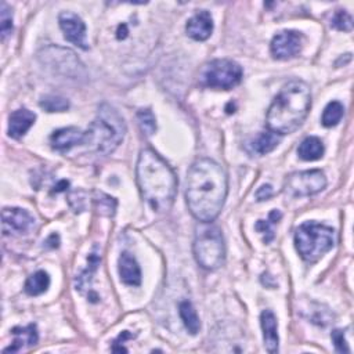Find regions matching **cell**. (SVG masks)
Wrapping results in <instances>:
<instances>
[{"mask_svg":"<svg viewBox=\"0 0 354 354\" xmlns=\"http://www.w3.org/2000/svg\"><path fill=\"white\" fill-rule=\"evenodd\" d=\"M228 191L227 173L209 158L197 159L187 173L186 200L191 215L201 223H212L223 209Z\"/></svg>","mask_w":354,"mask_h":354,"instance_id":"1","label":"cell"},{"mask_svg":"<svg viewBox=\"0 0 354 354\" xmlns=\"http://www.w3.org/2000/svg\"><path fill=\"white\" fill-rule=\"evenodd\" d=\"M136 179L143 198L156 212L169 211L177 193V177L173 169L152 150L139 155Z\"/></svg>","mask_w":354,"mask_h":354,"instance_id":"2","label":"cell"},{"mask_svg":"<svg viewBox=\"0 0 354 354\" xmlns=\"http://www.w3.org/2000/svg\"><path fill=\"white\" fill-rule=\"evenodd\" d=\"M311 108V92L303 80L288 82L272 103L266 122L269 130L279 136L298 130Z\"/></svg>","mask_w":354,"mask_h":354,"instance_id":"3","label":"cell"},{"mask_svg":"<svg viewBox=\"0 0 354 354\" xmlns=\"http://www.w3.org/2000/svg\"><path fill=\"white\" fill-rule=\"evenodd\" d=\"M126 125L119 113L108 104H103L97 118L86 132V145L93 151L108 155L123 141Z\"/></svg>","mask_w":354,"mask_h":354,"instance_id":"4","label":"cell"},{"mask_svg":"<svg viewBox=\"0 0 354 354\" xmlns=\"http://www.w3.org/2000/svg\"><path fill=\"white\" fill-rule=\"evenodd\" d=\"M194 257L205 270H217L226 260V244L222 230L212 223L197 226L194 238Z\"/></svg>","mask_w":354,"mask_h":354,"instance_id":"5","label":"cell"},{"mask_svg":"<svg viewBox=\"0 0 354 354\" xmlns=\"http://www.w3.org/2000/svg\"><path fill=\"white\" fill-rule=\"evenodd\" d=\"M295 245L303 260L316 263L333 248L335 231L325 224L306 222L295 233Z\"/></svg>","mask_w":354,"mask_h":354,"instance_id":"6","label":"cell"},{"mask_svg":"<svg viewBox=\"0 0 354 354\" xmlns=\"http://www.w3.org/2000/svg\"><path fill=\"white\" fill-rule=\"evenodd\" d=\"M244 71L239 64L233 60L219 58L206 64L201 72L202 84L212 88L230 91L242 79Z\"/></svg>","mask_w":354,"mask_h":354,"instance_id":"7","label":"cell"},{"mask_svg":"<svg viewBox=\"0 0 354 354\" xmlns=\"http://www.w3.org/2000/svg\"><path fill=\"white\" fill-rule=\"evenodd\" d=\"M325 187L327 177L318 169L295 172L287 177L284 183V190L290 197H310L318 194Z\"/></svg>","mask_w":354,"mask_h":354,"instance_id":"8","label":"cell"},{"mask_svg":"<svg viewBox=\"0 0 354 354\" xmlns=\"http://www.w3.org/2000/svg\"><path fill=\"white\" fill-rule=\"evenodd\" d=\"M303 45V36L296 31H283L277 34L270 45V50L277 60H290L296 57Z\"/></svg>","mask_w":354,"mask_h":354,"instance_id":"9","label":"cell"},{"mask_svg":"<svg viewBox=\"0 0 354 354\" xmlns=\"http://www.w3.org/2000/svg\"><path fill=\"white\" fill-rule=\"evenodd\" d=\"M35 226L34 216L20 208H5L2 213V227L5 235H23Z\"/></svg>","mask_w":354,"mask_h":354,"instance_id":"10","label":"cell"},{"mask_svg":"<svg viewBox=\"0 0 354 354\" xmlns=\"http://www.w3.org/2000/svg\"><path fill=\"white\" fill-rule=\"evenodd\" d=\"M60 28L64 32V36L68 42L73 43L75 46L80 47L82 50H87V42H86V25L83 20L71 12H64L58 17Z\"/></svg>","mask_w":354,"mask_h":354,"instance_id":"11","label":"cell"},{"mask_svg":"<svg viewBox=\"0 0 354 354\" xmlns=\"http://www.w3.org/2000/svg\"><path fill=\"white\" fill-rule=\"evenodd\" d=\"M51 147L58 151L71 150L75 145H82L86 143V132L79 128H62L56 130L50 137Z\"/></svg>","mask_w":354,"mask_h":354,"instance_id":"12","label":"cell"},{"mask_svg":"<svg viewBox=\"0 0 354 354\" xmlns=\"http://www.w3.org/2000/svg\"><path fill=\"white\" fill-rule=\"evenodd\" d=\"M187 35L198 42L206 40L213 32V20L209 12L202 10L193 16L186 25Z\"/></svg>","mask_w":354,"mask_h":354,"instance_id":"13","label":"cell"},{"mask_svg":"<svg viewBox=\"0 0 354 354\" xmlns=\"http://www.w3.org/2000/svg\"><path fill=\"white\" fill-rule=\"evenodd\" d=\"M260 324L263 329L264 347L269 353L274 354L279 351V324L274 313L272 310H264L260 314Z\"/></svg>","mask_w":354,"mask_h":354,"instance_id":"14","label":"cell"},{"mask_svg":"<svg viewBox=\"0 0 354 354\" xmlns=\"http://www.w3.org/2000/svg\"><path fill=\"white\" fill-rule=\"evenodd\" d=\"M35 121L36 115L27 108L14 111L9 118V136L13 139H21L32 128Z\"/></svg>","mask_w":354,"mask_h":354,"instance_id":"15","label":"cell"},{"mask_svg":"<svg viewBox=\"0 0 354 354\" xmlns=\"http://www.w3.org/2000/svg\"><path fill=\"white\" fill-rule=\"evenodd\" d=\"M118 264H119V276L122 283L132 287H139L141 284L140 266L129 252H123L119 256Z\"/></svg>","mask_w":354,"mask_h":354,"instance_id":"16","label":"cell"},{"mask_svg":"<svg viewBox=\"0 0 354 354\" xmlns=\"http://www.w3.org/2000/svg\"><path fill=\"white\" fill-rule=\"evenodd\" d=\"M12 333L16 336V339L13 340L12 346L5 349L3 353H16L20 351L21 349H24L25 346L32 347L38 343V329L35 324H31L28 327L24 328H14L12 331Z\"/></svg>","mask_w":354,"mask_h":354,"instance_id":"17","label":"cell"},{"mask_svg":"<svg viewBox=\"0 0 354 354\" xmlns=\"http://www.w3.org/2000/svg\"><path fill=\"white\" fill-rule=\"evenodd\" d=\"M325 152L324 144L318 137H307L305 139L299 148H298V154L300 156V159L303 161H317L320 158H322Z\"/></svg>","mask_w":354,"mask_h":354,"instance_id":"18","label":"cell"},{"mask_svg":"<svg viewBox=\"0 0 354 354\" xmlns=\"http://www.w3.org/2000/svg\"><path fill=\"white\" fill-rule=\"evenodd\" d=\"M179 314H180V318H182L186 329L191 335H197L201 329V321H200V317H198L197 310L194 309L193 303L189 300L182 302L179 306Z\"/></svg>","mask_w":354,"mask_h":354,"instance_id":"19","label":"cell"},{"mask_svg":"<svg viewBox=\"0 0 354 354\" xmlns=\"http://www.w3.org/2000/svg\"><path fill=\"white\" fill-rule=\"evenodd\" d=\"M50 287V277L46 272L39 270L32 274L25 283V292L30 296H39L45 294Z\"/></svg>","mask_w":354,"mask_h":354,"instance_id":"20","label":"cell"},{"mask_svg":"<svg viewBox=\"0 0 354 354\" xmlns=\"http://www.w3.org/2000/svg\"><path fill=\"white\" fill-rule=\"evenodd\" d=\"M280 143V136L272 130H268V132H263L253 143V150L260 154V155H264V154H269L272 152Z\"/></svg>","mask_w":354,"mask_h":354,"instance_id":"21","label":"cell"},{"mask_svg":"<svg viewBox=\"0 0 354 354\" xmlns=\"http://www.w3.org/2000/svg\"><path fill=\"white\" fill-rule=\"evenodd\" d=\"M102 261V256L97 253V252H93L91 253V256H88V268L78 277L76 280V290H79L80 292H83L84 290H87V287L91 285V281H92V276L93 273L96 272L99 263Z\"/></svg>","mask_w":354,"mask_h":354,"instance_id":"22","label":"cell"},{"mask_svg":"<svg viewBox=\"0 0 354 354\" xmlns=\"http://www.w3.org/2000/svg\"><path fill=\"white\" fill-rule=\"evenodd\" d=\"M283 217V213L280 211H273L270 215H269V219L268 220H259L255 226V228L261 233L264 235L263 241L266 244H269L274 239V230H273V226L277 224Z\"/></svg>","mask_w":354,"mask_h":354,"instance_id":"23","label":"cell"},{"mask_svg":"<svg viewBox=\"0 0 354 354\" xmlns=\"http://www.w3.org/2000/svg\"><path fill=\"white\" fill-rule=\"evenodd\" d=\"M343 113H344V108L339 102H331L322 113V117H321L322 125L325 128L336 126L340 122V119L343 117Z\"/></svg>","mask_w":354,"mask_h":354,"instance_id":"24","label":"cell"},{"mask_svg":"<svg viewBox=\"0 0 354 354\" xmlns=\"http://www.w3.org/2000/svg\"><path fill=\"white\" fill-rule=\"evenodd\" d=\"M95 204H96V209L99 211L100 215L103 216H114L115 211H117V200L104 194V193H95Z\"/></svg>","mask_w":354,"mask_h":354,"instance_id":"25","label":"cell"},{"mask_svg":"<svg viewBox=\"0 0 354 354\" xmlns=\"http://www.w3.org/2000/svg\"><path fill=\"white\" fill-rule=\"evenodd\" d=\"M39 106L47 113H64L69 108V102L61 96H46Z\"/></svg>","mask_w":354,"mask_h":354,"instance_id":"26","label":"cell"},{"mask_svg":"<svg viewBox=\"0 0 354 354\" xmlns=\"http://www.w3.org/2000/svg\"><path fill=\"white\" fill-rule=\"evenodd\" d=\"M137 121H139V125H140L141 130L147 136H152L156 132V119H155L151 110H148V108L140 110L137 113Z\"/></svg>","mask_w":354,"mask_h":354,"instance_id":"27","label":"cell"},{"mask_svg":"<svg viewBox=\"0 0 354 354\" xmlns=\"http://www.w3.org/2000/svg\"><path fill=\"white\" fill-rule=\"evenodd\" d=\"M331 25L333 28H336L338 31H344V32H350L353 30V19L351 16L344 12V10H338L332 19Z\"/></svg>","mask_w":354,"mask_h":354,"instance_id":"28","label":"cell"},{"mask_svg":"<svg viewBox=\"0 0 354 354\" xmlns=\"http://www.w3.org/2000/svg\"><path fill=\"white\" fill-rule=\"evenodd\" d=\"M0 30H2V38L5 39L8 35L13 31V16L9 6L3 2L2 3V12H0Z\"/></svg>","mask_w":354,"mask_h":354,"instance_id":"29","label":"cell"},{"mask_svg":"<svg viewBox=\"0 0 354 354\" xmlns=\"http://www.w3.org/2000/svg\"><path fill=\"white\" fill-rule=\"evenodd\" d=\"M332 338V342L335 344V349L339 351V353H350V349L347 346V340L344 338V332L342 329H335L331 335Z\"/></svg>","mask_w":354,"mask_h":354,"instance_id":"30","label":"cell"},{"mask_svg":"<svg viewBox=\"0 0 354 354\" xmlns=\"http://www.w3.org/2000/svg\"><path fill=\"white\" fill-rule=\"evenodd\" d=\"M82 196H84L83 191H75L69 196V204L75 212H83L86 209V198H82Z\"/></svg>","mask_w":354,"mask_h":354,"instance_id":"31","label":"cell"},{"mask_svg":"<svg viewBox=\"0 0 354 354\" xmlns=\"http://www.w3.org/2000/svg\"><path fill=\"white\" fill-rule=\"evenodd\" d=\"M272 196H273V189H272L270 185L261 186V187L257 190V193H256L257 201H266V200L272 198Z\"/></svg>","mask_w":354,"mask_h":354,"instance_id":"32","label":"cell"}]
</instances>
